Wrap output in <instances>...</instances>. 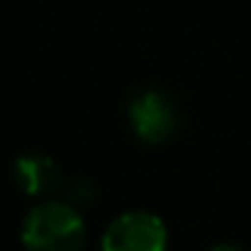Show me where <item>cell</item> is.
<instances>
[{
    "instance_id": "1",
    "label": "cell",
    "mask_w": 251,
    "mask_h": 251,
    "mask_svg": "<svg viewBox=\"0 0 251 251\" xmlns=\"http://www.w3.org/2000/svg\"><path fill=\"white\" fill-rule=\"evenodd\" d=\"M22 242L29 251H81L85 222L69 202H42L25 217Z\"/></svg>"
},
{
    "instance_id": "2",
    "label": "cell",
    "mask_w": 251,
    "mask_h": 251,
    "mask_svg": "<svg viewBox=\"0 0 251 251\" xmlns=\"http://www.w3.org/2000/svg\"><path fill=\"white\" fill-rule=\"evenodd\" d=\"M166 227L156 215L127 212L110 222L102 237V251H164Z\"/></svg>"
},
{
    "instance_id": "3",
    "label": "cell",
    "mask_w": 251,
    "mask_h": 251,
    "mask_svg": "<svg viewBox=\"0 0 251 251\" xmlns=\"http://www.w3.org/2000/svg\"><path fill=\"white\" fill-rule=\"evenodd\" d=\"M129 120H132L137 137H142L149 144L164 142L176 129L173 105L164 93H156V90H147V93H142L132 100Z\"/></svg>"
},
{
    "instance_id": "4",
    "label": "cell",
    "mask_w": 251,
    "mask_h": 251,
    "mask_svg": "<svg viewBox=\"0 0 251 251\" xmlns=\"http://www.w3.org/2000/svg\"><path fill=\"white\" fill-rule=\"evenodd\" d=\"M15 180L27 195H51L61 188L64 176L49 156L27 154L15 161Z\"/></svg>"
},
{
    "instance_id": "5",
    "label": "cell",
    "mask_w": 251,
    "mask_h": 251,
    "mask_svg": "<svg viewBox=\"0 0 251 251\" xmlns=\"http://www.w3.org/2000/svg\"><path fill=\"white\" fill-rule=\"evenodd\" d=\"M95 185L88 180V178H74L66 188V198H69V205L74 207H85L95 200Z\"/></svg>"
},
{
    "instance_id": "6",
    "label": "cell",
    "mask_w": 251,
    "mask_h": 251,
    "mask_svg": "<svg viewBox=\"0 0 251 251\" xmlns=\"http://www.w3.org/2000/svg\"><path fill=\"white\" fill-rule=\"evenodd\" d=\"M210 251H242L239 247H232V244H220V247H212Z\"/></svg>"
}]
</instances>
